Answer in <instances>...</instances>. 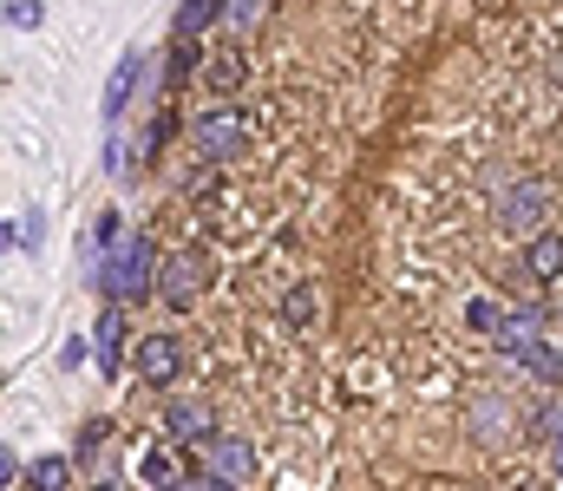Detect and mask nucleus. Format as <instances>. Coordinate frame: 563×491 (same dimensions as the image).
Masks as SVG:
<instances>
[{
	"instance_id": "nucleus-28",
	"label": "nucleus",
	"mask_w": 563,
	"mask_h": 491,
	"mask_svg": "<svg viewBox=\"0 0 563 491\" xmlns=\"http://www.w3.org/2000/svg\"><path fill=\"white\" fill-rule=\"evenodd\" d=\"M13 243H20V223H0V256H7Z\"/></svg>"
},
{
	"instance_id": "nucleus-15",
	"label": "nucleus",
	"mask_w": 563,
	"mask_h": 491,
	"mask_svg": "<svg viewBox=\"0 0 563 491\" xmlns=\"http://www.w3.org/2000/svg\"><path fill=\"white\" fill-rule=\"evenodd\" d=\"M223 20V0H184L177 7V40H197L203 26H217Z\"/></svg>"
},
{
	"instance_id": "nucleus-3",
	"label": "nucleus",
	"mask_w": 563,
	"mask_h": 491,
	"mask_svg": "<svg viewBox=\"0 0 563 491\" xmlns=\"http://www.w3.org/2000/svg\"><path fill=\"white\" fill-rule=\"evenodd\" d=\"M197 295H203V256H197V249L157 256V302H164V309H190Z\"/></svg>"
},
{
	"instance_id": "nucleus-20",
	"label": "nucleus",
	"mask_w": 563,
	"mask_h": 491,
	"mask_svg": "<svg viewBox=\"0 0 563 491\" xmlns=\"http://www.w3.org/2000/svg\"><path fill=\"white\" fill-rule=\"evenodd\" d=\"M0 20L20 26V33H33V26L46 20V7H40V0H0Z\"/></svg>"
},
{
	"instance_id": "nucleus-10",
	"label": "nucleus",
	"mask_w": 563,
	"mask_h": 491,
	"mask_svg": "<svg viewBox=\"0 0 563 491\" xmlns=\"http://www.w3.org/2000/svg\"><path fill=\"white\" fill-rule=\"evenodd\" d=\"M525 276H531V282H544V289L563 282V236H558V230H538V236L525 243Z\"/></svg>"
},
{
	"instance_id": "nucleus-27",
	"label": "nucleus",
	"mask_w": 563,
	"mask_h": 491,
	"mask_svg": "<svg viewBox=\"0 0 563 491\" xmlns=\"http://www.w3.org/2000/svg\"><path fill=\"white\" fill-rule=\"evenodd\" d=\"M13 472H20V453H13V446H0V486H7Z\"/></svg>"
},
{
	"instance_id": "nucleus-6",
	"label": "nucleus",
	"mask_w": 563,
	"mask_h": 491,
	"mask_svg": "<svg viewBox=\"0 0 563 491\" xmlns=\"http://www.w3.org/2000/svg\"><path fill=\"white\" fill-rule=\"evenodd\" d=\"M164 433H170V446H210L217 439V413L203 400H170L164 406Z\"/></svg>"
},
{
	"instance_id": "nucleus-29",
	"label": "nucleus",
	"mask_w": 563,
	"mask_h": 491,
	"mask_svg": "<svg viewBox=\"0 0 563 491\" xmlns=\"http://www.w3.org/2000/svg\"><path fill=\"white\" fill-rule=\"evenodd\" d=\"M157 491H203L197 479H170V486H157Z\"/></svg>"
},
{
	"instance_id": "nucleus-23",
	"label": "nucleus",
	"mask_w": 563,
	"mask_h": 491,
	"mask_svg": "<svg viewBox=\"0 0 563 491\" xmlns=\"http://www.w3.org/2000/svg\"><path fill=\"white\" fill-rule=\"evenodd\" d=\"M465 322L478 327V334H498V322H505V309H498V302H485V295H478V302H472V309H465Z\"/></svg>"
},
{
	"instance_id": "nucleus-17",
	"label": "nucleus",
	"mask_w": 563,
	"mask_h": 491,
	"mask_svg": "<svg viewBox=\"0 0 563 491\" xmlns=\"http://www.w3.org/2000/svg\"><path fill=\"white\" fill-rule=\"evenodd\" d=\"M139 472L151 479V486H170V479H177V453H170V439L144 453V459H139Z\"/></svg>"
},
{
	"instance_id": "nucleus-18",
	"label": "nucleus",
	"mask_w": 563,
	"mask_h": 491,
	"mask_svg": "<svg viewBox=\"0 0 563 491\" xmlns=\"http://www.w3.org/2000/svg\"><path fill=\"white\" fill-rule=\"evenodd\" d=\"M282 322H288V327H308V322H314V289H308V282H295V289H288Z\"/></svg>"
},
{
	"instance_id": "nucleus-2",
	"label": "nucleus",
	"mask_w": 563,
	"mask_h": 491,
	"mask_svg": "<svg viewBox=\"0 0 563 491\" xmlns=\"http://www.w3.org/2000/svg\"><path fill=\"white\" fill-rule=\"evenodd\" d=\"M190 145H197V158H203V164H217V170H223V164L250 145V119H243L236 105H210V112L190 125Z\"/></svg>"
},
{
	"instance_id": "nucleus-22",
	"label": "nucleus",
	"mask_w": 563,
	"mask_h": 491,
	"mask_svg": "<svg viewBox=\"0 0 563 491\" xmlns=\"http://www.w3.org/2000/svg\"><path fill=\"white\" fill-rule=\"evenodd\" d=\"M256 20H263V0H223V26L243 33V26H256Z\"/></svg>"
},
{
	"instance_id": "nucleus-14",
	"label": "nucleus",
	"mask_w": 563,
	"mask_h": 491,
	"mask_svg": "<svg viewBox=\"0 0 563 491\" xmlns=\"http://www.w3.org/2000/svg\"><path fill=\"white\" fill-rule=\"evenodd\" d=\"M197 66H203V53H197V40H170V59H164V86L177 92L184 79H197Z\"/></svg>"
},
{
	"instance_id": "nucleus-21",
	"label": "nucleus",
	"mask_w": 563,
	"mask_h": 491,
	"mask_svg": "<svg viewBox=\"0 0 563 491\" xmlns=\"http://www.w3.org/2000/svg\"><path fill=\"white\" fill-rule=\"evenodd\" d=\"M170 132H177V112H157V119H151V132H144V158H157V152L170 145Z\"/></svg>"
},
{
	"instance_id": "nucleus-26",
	"label": "nucleus",
	"mask_w": 563,
	"mask_h": 491,
	"mask_svg": "<svg viewBox=\"0 0 563 491\" xmlns=\"http://www.w3.org/2000/svg\"><path fill=\"white\" fill-rule=\"evenodd\" d=\"M190 197H197V203H203V197H217V164H203V170L190 177Z\"/></svg>"
},
{
	"instance_id": "nucleus-19",
	"label": "nucleus",
	"mask_w": 563,
	"mask_h": 491,
	"mask_svg": "<svg viewBox=\"0 0 563 491\" xmlns=\"http://www.w3.org/2000/svg\"><path fill=\"white\" fill-rule=\"evenodd\" d=\"M119 243H125V216H119V210H106V216L92 223V249H99V256H112Z\"/></svg>"
},
{
	"instance_id": "nucleus-8",
	"label": "nucleus",
	"mask_w": 563,
	"mask_h": 491,
	"mask_svg": "<svg viewBox=\"0 0 563 491\" xmlns=\"http://www.w3.org/2000/svg\"><path fill=\"white\" fill-rule=\"evenodd\" d=\"M203 472H217L223 486H250V479H256V453H250V439H223V433H217Z\"/></svg>"
},
{
	"instance_id": "nucleus-16",
	"label": "nucleus",
	"mask_w": 563,
	"mask_h": 491,
	"mask_svg": "<svg viewBox=\"0 0 563 491\" xmlns=\"http://www.w3.org/2000/svg\"><path fill=\"white\" fill-rule=\"evenodd\" d=\"M525 367H531L544 387H563V341H551V334H544V341L525 354Z\"/></svg>"
},
{
	"instance_id": "nucleus-5",
	"label": "nucleus",
	"mask_w": 563,
	"mask_h": 491,
	"mask_svg": "<svg viewBox=\"0 0 563 491\" xmlns=\"http://www.w3.org/2000/svg\"><path fill=\"white\" fill-rule=\"evenodd\" d=\"M132 360H139V380H144V387H177V373H184V347H177V334H170V327L144 334Z\"/></svg>"
},
{
	"instance_id": "nucleus-30",
	"label": "nucleus",
	"mask_w": 563,
	"mask_h": 491,
	"mask_svg": "<svg viewBox=\"0 0 563 491\" xmlns=\"http://www.w3.org/2000/svg\"><path fill=\"white\" fill-rule=\"evenodd\" d=\"M86 491H119V486H112V479H99V486H86Z\"/></svg>"
},
{
	"instance_id": "nucleus-25",
	"label": "nucleus",
	"mask_w": 563,
	"mask_h": 491,
	"mask_svg": "<svg viewBox=\"0 0 563 491\" xmlns=\"http://www.w3.org/2000/svg\"><path fill=\"white\" fill-rule=\"evenodd\" d=\"M59 367H66V373H79V367H86V334H73V341L59 347Z\"/></svg>"
},
{
	"instance_id": "nucleus-9",
	"label": "nucleus",
	"mask_w": 563,
	"mask_h": 491,
	"mask_svg": "<svg viewBox=\"0 0 563 491\" xmlns=\"http://www.w3.org/2000/svg\"><path fill=\"white\" fill-rule=\"evenodd\" d=\"M119 347H125V302H106V315L92 327V354H99L106 380H119Z\"/></svg>"
},
{
	"instance_id": "nucleus-24",
	"label": "nucleus",
	"mask_w": 563,
	"mask_h": 491,
	"mask_svg": "<svg viewBox=\"0 0 563 491\" xmlns=\"http://www.w3.org/2000/svg\"><path fill=\"white\" fill-rule=\"evenodd\" d=\"M106 433H112V426H106V420H92V426L79 433V446H73V459H92V453L106 446Z\"/></svg>"
},
{
	"instance_id": "nucleus-4",
	"label": "nucleus",
	"mask_w": 563,
	"mask_h": 491,
	"mask_svg": "<svg viewBox=\"0 0 563 491\" xmlns=\"http://www.w3.org/2000/svg\"><path fill=\"white\" fill-rule=\"evenodd\" d=\"M544 334H551V309H544V302H525V309H505V322H498V334H492V347H498L505 360H525Z\"/></svg>"
},
{
	"instance_id": "nucleus-11",
	"label": "nucleus",
	"mask_w": 563,
	"mask_h": 491,
	"mask_svg": "<svg viewBox=\"0 0 563 491\" xmlns=\"http://www.w3.org/2000/svg\"><path fill=\"white\" fill-rule=\"evenodd\" d=\"M26 491H73V453H40V459H26Z\"/></svg>"
},
{
	"instance_id": "nucleus-7",
	"label": "nucleus",
	"mask_w": 563,
	"mask_h": 491,
	"mask_svg": "<svg viewBox=\"0 0 563 491\" xmlns=\"http://www.w3.org/2000/svg\"><path fill=\"white\" fill-rule=\"evenodd\" d=\"M139 72H144V53H119V66H112V79H106V99H99V112H106V125L119 132V119H125V105L139 99Z\"/></svg>"
},
{
	"instance_id": "nucleus-13",
	"label": "nucleus",
	"mask_w": 563,
	"mask_h": 491,
	"mask_svg": "<svg viewBox=\"0 0 563 491\" xmlns=\"http://www.w3.org/2000/svg\"><path fill=\"white\" fill-rule=\"evenodd\" d=\"M203 79H210V86H217V92H236V86H243V79H250V59H243V53H236V46H223V53H217V59H210V66H203Z\"/></svg>"
},
{
	"instance_id": "nucleus-1",
	"label": "nucleus",
	"mask_w": 563,
	"mask_h": 491,
	"mask_svg": "<svg viewBox=\"0 0 563 491\" xmlns=\"http://www.w3.org/2000/svg\"><path fill=\"white\" fill-rule=\"evenodd\" d=\"M99 295L106 302H139V295H157V243L144 236V230H132L112 256H99Z\"/></svg>"
},
{
	"instance_id": "nucleus-12",
	"label": "nucleus",
	"mask_w": 563,
	"mask_h": 491,
	"mask_svg": "<svg viewBox=\"0 0 563 491\" xmlns=\"http://www.w3.org/2000/svg\"><path fill=\"white\" fill-rule=\"evenodd\" d=\"M538 210H544V183H531V177H525V183L505 197V223H511V230H531V223H538Z\"/></svg>"
}]
</instances>
